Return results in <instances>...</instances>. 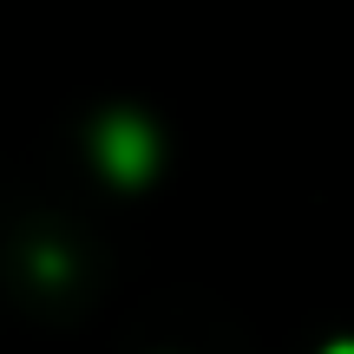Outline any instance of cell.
I'll list each match as a JSON object with an SVG mask.
<instances>
[{"instance_id": "6da1fadb", "label": "cell", "mask_w": 354, "mask_h": 354, "mask_svg": "<svg viewBox=\"0 0 354 354\" xmlns=\"http://www.w3.org/2000/svg\"><path fill=\"white\" fill-rule=\"evenodd\" d=\"M99 151H105V165H112L118 177H145V171H151V158H158V138L138 125V118H112Z\"/></svg>"}, {"instance_id": "7a4b0ae2", "label": "cell", "mask_w": 354, "mask_h": 354, "mask_svg": "<svg viewBox=\"0 0 354 354\" xmlns=\"http://www.w3.org/2000/svg\"><path fill=\"white\" fill-rule=\"evenodd\" d=\"M328 354H354V342H335V348H328Z\"/></svg>"}]
</instances>
